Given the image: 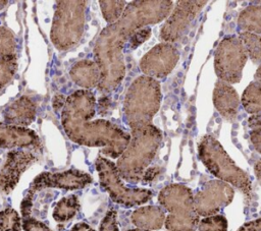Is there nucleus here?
<instances>
[{"label":"nucleus","instance_id":"obj_13","mask_svg":"<svg viewBox=\"0 0 261 231\" xmlns=\"http://www.w3.org/2000/svg\"><path fill=\"white\" fill-rule=\"evenodd\" d=\"M178 59V50L172 44L163 42L147 52L140 61V68L146 76L163 78L172 71Z\"/></svg>","mask_w":261,"mask_h":231},{"label":"nucleus","instance_id":"obj_40","mask_svg":"<svg viewBox=\"0 0 261 231\" xmlns=\"http://www.w3.org/2000/svg\"><path fill=\"white\" fill-rule=\"evenodd\" d=\"M259 82H260V84H261V81H259Z\"/></svg>","mask_w":261,"mask_h":231},{"label":"nucleus","instance_id":"obj_37","mask_svg":"<svg viewBox=\"0 0 261 231\" xmlns=\"http://www.w3.org/2000/svg\"><path fill=\"white\" fill-rule=\"evenodd\" d=\"M254 172L258 180L261 181V160H259L254 166Z\"/></svg>","mask_w":261,"mask_h":231},{"label":"nucleus","instance_id":"obj_35","mask_svg":"<svg viewBox=\"0 0 261 231\" xmlns=\"http://www.w3.org/2000/svg\"><path fill=\"white\" fill-rule=\"evenodd\" d=\"M249 126L253 129L261 127V115H253L249 118Z\"/></svg>","mask_w":261,"mask_h":231},{"label":"nucleus","instance_id":"obj_6","mask_svg":"<svg viewBox=\"0 0 261 231\" xmlns=\"http://www.w3.org/2000/svg\"><path fill=\"white\" fill-rule=\"evenodd\" d=\"M158 201L169 215L165 219V227L169 231H196L200 219L194 207L192 190L178 183H173L161 189Z\"/></svg>","mask_w":261,"mask_h":231},{"label":"nucleus","instance_id":"obj_16","mask_svg":"<svg viewBox=\"0 0 261 231\" xmlns=\"http://www.w3.org/2000/svg\"><path fill=\"white\" fill-rule=\"evenodd\" d=\"M39 142V136L34 130L0 122V148L27 149L36 147Z\"/></svg>","mask_w":261,"mask_h":231},{"label":"nucleus","instance_id":"obj_26","mask_svg":"<svg viewBox=\"0 0 261 231\" xmlns=\"http://www.w3.org/2000/svg\"><path fill=\"white\" fill-rule=\"evenodd\" d=\"M22 226L19 214L11 208L0 211V231H20Z\"/></svg>","mask_w":261,"mask_h":231},{"label":"nucleus","instance_id":"obj_30","mask_svg":"<svg viewBox=\"0 0 261 231\" xmlns=\"http://www.w3.org/2000/svg\"><path fill=\"white\" fill-rule=\"evenodd\" d=\"M151 36V28L149 26L140 28L139 31H137L130 38L129 40V45L133 49L139 47L141 44H143L144 42H146Z\"/></svg>","mask_w":261,"mask_h":231},{"label":"nucleus","instance_id":"obj_27","mask_svg":"<svg viewBox=\"0 0 261 231\" xmlns=\"http://www.w3.org/2000/svg\"><path fill=\"white\" fill-rule=\"evenodd\" d=\"M228 227L227 220L222 215H212L205 217L199 222V231H226Z\"/></svg>","mask_w":261,"mask_h":231},{"label":"nucleus","instance_id":"obj_34","mask_svg":"<svg viewBox=\"0 0 261 231\" xmlns=\"http://www.w3.org/2000/svg\"><path fill=\"white\" fill-rule=\"evenodd\" d=\"M70 231H95L89 224L85 223V222H80L76 223L75 225L72 226V228L70 229Z\"/></svg>","mask_w":261,"mask_h":231},{"label":"nucleus","instance_id":"obj_12","mask_svg":"<svg viewBox=\"0 0 261 231\" xmlns=\"http://www.w3.org/2000/svg\"><path fill=\"white\" fill-rule=\"evenodd\" d=\"M206 3L203 0L178 1L161 27V40L170 44L179 40Z\"/></svg>","mask_w":261,"mask_h":231},{"label":"nucleus","instance_id":"obj_2","mask_svg":"<svg viewBox=\"0 0 261 231\" xmlns=\"http://www.w3.org/2000/svg\"><path fill=\"white\" fill-rule=\"evenodd\" d=\"M96 111V98L88 90L70 94L61 111V124L67 137L73 142L101 148L109 158H119L129 143L130 135L105 119L91 120Z\"/></svg>","mask_w":261,"mask_h":231},{"label":"nucleus","instance_id":"obj_32","mask_svg":"<svg viewBox=\"0 0 261 231\" xmlns=\"http://www.w3.org/2000/svg\"><path fill=\"white\" fill-rule=\"evenodd\" d=\"M237 231H261V218L243 224Z\"/></svg>","mask_w":261,"mask_h":231},{"label":"nucleus","instance_id":"obj_23","mask_svg":"<svg viewBox=\"0 0 261 231\" xmlns=\"http://www.w3.org/2000/svg\"><path fill=\"white\" fill-rule=\"evenodd\" d=\"M247 55L254 63H259L261 61V36L243 32L239 36Z\"/></svg>","mask_w":261,"mask_h":231},{"label":"nucleus","instance_id":"obj_19","mask_svg":"<svg viewBox=\"0 0 261 231\" xmlns=\"http://www.w3.org/2000/svg\"><path fill=\"white\" fill-rule=\"evenodd\" d=\"M135 226L145 230H158L165 223L164 211L157 206H146L135 210L132 214Z\"/></svg>","mask_w":261,"mask_h":231},{"label":"nucleus","instance_id":"obj_4","mask_svg":"<svg viewBox=\"0 0 261 231\" xmlns=\"http://www.w3.org/2000/svg\"><path fill=\"white\" fill-rule=\"evenodd\" d=\"M160 102V83L146 75L138 76L128 86L123 102L124 121L130 130L151 124Z\"/></svg>","mask_w":261,"mask_h":231},{"label":"nucleus","instance_id":"obj_38","mask_svg":"<svg viewBox=\"0 0 261 231\" xmlns=\"http://www.w3.org/2000/svg\"><path fill=\"white\" fill-rule=\"evenodd\" d=\"M7 4V1H3V0H0V9L4 8V6Z\"/></svg>","mask_w":261,"mask_h":231},{"label":"nucleus","instance_id":"obj_25","mask_svg":"<svg viewBox=\"0 0 261 231\" xmlns=\"http://www.w3.org/2000/svg\"><path fill=\"white\" fill-rule=\"evenodd\" d=\"M17 69V59L13 55H0V90L14 76Z\"/></svg>","mask_w":261,"mask_h":231},{"label":"nucleus","instance_id":"obj_15","mask_svg":"<svg viewBox=\"0 0 261 231\" xmlns=\"http://www.w3.org/2000/svg\"><path fill=\"white\" fill-rule=\"evenodd\" d=\"M36 104L27 96H21L9 104L3 111L4 123L16 127L29 128L36 118Z\"/></svg>","mask_w":261,"mask_h":231},{"label":"nucleus","instance_id":"obj_20","mask_svg":"<svg viewBox=\"0 0 261 231\" xmlns=\"http://www.w3.org/2000/svg\"><path fill=\"white\" fill-rule=\"evenodd\" d=\"M238 24L244 32L261 36V6L250 5L242 10L238 17Z\"/></svg>","mask_w":261,"mask_h":231},{"label":"nucleus","instance_id":"obj_9","mask_svg":"<svg viewBox=\"0 0 261 231\" xmlns=\"http://www.w3.org/2000/svg\"><path fill=\"white\" fill-rule=\"evenodd\" d=\"M92 176L81 170L70 169L63 172H43L32 181L28 193L21 201V214L29 218L31 214L34 195L46 188H59L65 190L82 189L92 182Z\"/></svg>","mask_w":261,"mask_h":231},{"label":"nucleus","instance_id":"obj_18","mask_svg":"<svg viewBox=\"0 0 261 231\" xmlns=\"http://www.w3.org/2000/svg\"><path fill=\"white\" fill-rule=\"evenodd\" d=\"M71 79L83 90L98 86L101 78L100 67L96 61L82 60L72 65L69 71Z\"/></svg>","mask_w":261,"mask_h":231},{"label":"nucleus","instance_id":"obj_39","mask_svg":"<svg viewBox=\"0 0 261 231\" xmlns=\"http://www.w3.org/2000/svg\"><path fill=\"white\" fill-rule=\"evenodd\" d=\"M126 231H151V230H145V229H141V228H136V229H129Z\"/></svg>","mask_w":261,"mask_h":231},{"label":"nucleus","instance_id":"obj_33","mask_svg":"<svg viewBox=\"0 0 261 231\" xmlns=\"http://www.w3.org/2000/svg\"><path fill=\"white\" fill-rule=\"evenodd\" d=\"M250 138L255 150L261 154V127L253 129L250 132Z\"/></svg>","mask_w":261,"mask_h":231},{"label":"nucleus","instance_id":"obj_7","mask_svg":"<svg viewBox=\"0 0 261 231\" xmlns=\"http://www.w3.org/2000/svg\"><path fill=\"white\" fill-rule=\"evenodd\" d=\"M87 2L84 0L57 1L50 38L59 51L75 46L81 40L86 21Z\"/></svg>","mask_w":261,"mask_h":231},{"label":"nucleus","instance_id":"obj_1","mask_svg":"<svg viewBox=\"0 0 261 231\" xmlns=\"http://www.w3.org/2000/svg\"><path fill=\"white\" fill-rule=\"evenodd\" d=\"M172 4V1L168 0L132 1L116 22L102 30L94 46L95 61L101 71L98 85L101 93H111L123 80L125 43L129 42L132 36L140 28L166 18L170 14Z\"/></svg>","mask_w":261,"mask_h":231},{"label":"nucleus","instance_id":"obj_24","mask_svg":"<svg viewBox=\"0 0 261 231\" xmlns=\"http://www.w3.org/2000/svg\"><path fill=\"white\" fill-rule=\"evenodd\" d=\"M100 7L105 20L112 24L116 22L122 15L125 7L126 2L122 0L118 1H100Z\"/></svg>","mask_w":261,"mask_h":231},{"label":"nucleus","instance_id":"obj_3","mask_svg":"<svg viewBox=\"0 0 261 231\" xmlns=\"http://www.w3.org/2000/svg\"><path fill=\"white\" fill-rule=\"evenodd\" d=\"M161 140V131L152 124L132 129L129 143L116 163L120 177L128 182L141 181Z\"/></svg>","mask_w":261,"mask_h":231},{"label":"nucleus","instance_id":"obj_36","mask_svg":"<svg viewBox=\"0 0 261 231\" xmlns=\"http://www.w3.org/2000/svg\"><path fill=\"white\" fill-rule=\"evenodd\" d=\"M65 100L66 99H64L60 95L55 96L54 99H53V107H54V109L55 110H59V109L62 110V108L64 107V104H65Z\"/></svg>","mask_w":261,"mask_h":231},{"label":"nucleus","instance_id":"obj_17","mask_svg":"<svg viewBox=\"0 0 261 231\" xmlns=\"http://www.w3.org/2000/svg\"><path fill=\"white\" fill-rule=\"evenodd\" d=\"M213 103L218 112L227 120H232L239 111L240 99L236 90L227 82L218 80L213 90Z\"/></svg>","mask_w":261,"mask_h":231},{"label":"nucleus","instance_id":"obj_5","mask_svg":"<svg viewBox=\"0 0 261 231\" xmlns=\"http://www.w3.org/2000/svg\"><path fill=\"white\" fill-rule=\"evenodd\" d=\"M198 154L204 166L215 177L250 196L252 185L248 174L237 166L216 138L211 135L203 136L198 143Z\"/></svg>","mask_w":261,"mask_h":231},{"label":"nucleus","instance_id":"obj_21","mask_svg":"<svg viewBox=\"0 0 261 231\" xmlns=\"http://www.w3.org/2000/svg\"><path fill=\"white\" fill-rule=\"evenodd\" d=\"M80 210V201L75 194L62 197L53 209L52 217L56 222L62 223L72 219Z\"/></svg>","mask_w":261,"mask_h":231},{"label":"nucleus","instance_id":"obj_14","mask_svg":"<svg viewBox=\"0 0 261 231\" xmlns=\"http://www.w3.org/2000/svg\"><path fill=\"white\" fill-rule=\"evenodd\" d=\"M36 160V156L24 149H14L9 152L0 170V189L4 193L11 192L17 185L22 173Z\"/></svg>","mask_w":261,"mask_h":231},{"label":"nucleus","instance_id":"obj_10","mask_svg":"<svg viewBox=\"0 0 261 231\" xmlns=\"http://www.w3.org/2000/svg\"><path fill=\"white\" fill-rule=\"evenodd\" d=\"M245 48L237 36H227L218 44L214 55V69L220 80L237 83L242 78L247 61Z\"/></svg>","mask_w":261,"mask_h":231},{"label":"nucleus","instance_id":"obj_28","mask_svg":"<svg viewBox=\"0 0 261 231\" xmlns=\"http://www.w3.org/2000/svg\"><path fill=\"white\" fill-rule=\"evenodd\" d=\"M15 48V36L8 28L0 26V55H13Z\"/></svg>","mask_w":261,"mask_h":231},{"label":"nucleus","instance_id":"obj_31","mask_svg":"<svg viewBox=\"0 0 261 231\" xmlns=\"http://www.w3.org/2000/svg\"><path fill=\"white\" fill-rule=\"evenodd\" d=\"M22 228L24 231H52L47 225L31 217L23 219Z\"/></svg>","mask_w":261,"mask_h":231},{"label":"nucleus","instance_id":"obj_8","mask_svg":"<svg viewBox=\"0 0 261 231\" xmlns=\"http://www.w3.org/2000/svg\"><path fill=\"white\" fill-rule=\"evenodd\" d=\"M95 166L101 187L108 192L114 203L132 208L146 204L152 198L153 193L150 189L126 187L122 182L116 165L111 160L98 157Z\"/></svg>","mask_w":261,"mask_h":231},{"label":"nucleus","instance_id":"obj_11","mask_svg":"<svg viewBox=\"0 0 261 231\" xmlns=\"http://www.w3.org/2000/svg\"><path fill=\"white\" fill-rule=\"evenodd\" d=\"M234 195L230 184L217 180H210L194 195V207L199 216H212L222 208L228 206Z\"/></svg>","mask_w":261,"mask_h":231},{"label":"nucleus","instance_id":"obj_29","mask_svg":"<svg viewBox=\"0 0 261 231\" xmlns=\"http://www.w3.org/2000/svg\"><path fill=\"white\" fill-rule=\"evenodd\" d=\"M99 231H119L117 224V214L114 210H109L102 219Z\"/></svg>","mask_w":261,"mask_h":231},{"label":"nucleus","instance_id":"obj_22","mask_svg":"<svg viewBox=\"0 0 261 231\" xmlns=\"http://www.w3.org/2000/svg\"><path fill=\"white\" fill-rule=\"evenodd\" d=\"M242 104L248 113L261 115V84L259 81L251 82L242 95Z\"/></svg>","mask_w":261,"mask_h":231}]
</instances>
